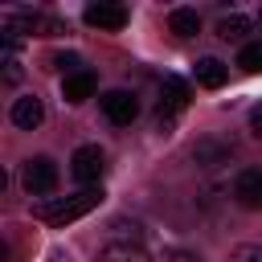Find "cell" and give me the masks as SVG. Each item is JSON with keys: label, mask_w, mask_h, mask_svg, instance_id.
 <instances>
[{"label": "cell", "mask_w": 262, "mask_h": 262, "mask_svg": "<svg viewBox=\"0 0 262 262\" xmlns=\"http://www.w3.org/2000/svg\"><path fill=\"white\" fill-rule=\"evenodd\" d=\"M184 106H188V82H184V78H164V86H160V106H156L160 131H168V127L180 119Z\"/></svg>", "instance_id": "2"}, {"label": "cell", "mask_w": 262, "mask_h": 262, "mask_svg": "<svg viewBox=\"0 0 262 262\" xmlns=\"http://www.w3.org/2000/svg\"><path fill=\"white\" fill-rule=\"evenodd\" d=\"M41 119H45V106H41V98H37V94H25V98H16V102H12V123H16L20 131H37V127H41Z\"/></svg>", "instance_id": "10"}, {"label": "cell", "mask_w": 262, "mask_h": 262, "mask_svg": "<svg viewBox=\"0 0 262 262\" xmlns=\"http://www.w3.org/2000/svg\"><path fill=\"white\" fill-rule=\"evenodd\" d=\"M258 29H262V12H258Z\"/></svg>", "instance_id": "20"}, {"label": "cell", "mask_w": 262, "mask_h": 262, "mask_svg": "<svg viewBox=\"0 0 262 262\" xmlns=\"http://www.w3.org/2000/svg\"><path fill=\"white\" fill-rule=\"evenodd\" d=\"M172 262H192V258H188V254H180V250H176V254H172Z\"/></svg>", "instance_id": "19"}, {"label": "cell", "mask_w": 262, "mask_h": 262, "mask_svg": "<svg viewBox=\"0 0 262 262\" xmlns=\"http://www.w3.org/2000/svg\"><path fill=\"white\" fill-rule=\"evenodd\" d=\"M49 262H74V258H70L66 250H53V254H49Z\"/></svg>", "instance_id": "18"}, {"label": "cell", "mask_w": 262, "mask_h": 262, "mask_svg": "<svg viewBox=\"0 0 262 262\" xmlns=\"http://www.w3.org/2000/svg\"><path fill=\"white\" fill-rule=\"evenodd\" d=\"M98 262H151V254H147L139 242H111V246L98 254Z\"/></svg>", "instance_id": "11"}, {"label": "cell", "mask_w": 262, "mask_h": 262, "mask_svg": "<svg viewBox=\"0 0 262 262\" xmlns=\"http://www.w3.org/2000/svg\"><path fill=\"white\" fill-rule=\"evenodd\" d=\"M168 29H172L176 37H196V33H201L196 8H172V12H168Z\"/></svg>", "instance_id": "13"}, {"label": "cell", "mask_w": 262, "mask_h": 262, "mask_svg": "<svg viewBox=\"0 0 262 262\" xmlns=\"http://www.w3.org/2000/svg\"><path fill=\"white\" fill-rule=\"evenodd\" d=\"M94 86H98L94 70H74V74L61 78V94H66V102H86V98L94 94Z\"/></svg>", "instance_id": "9"}, {"label": "cell", "mask_w": 262, "mask_h": 262, "mask_svg": "<svg viewBox=\"0 0 262 262\" xmlns=\"http://www.w3.org/2000/svg\"><path fill=\"white\" fill-rule=\"evenodd\" d=\"M250 131H254V135L262 139V102H258V106L250 111Z\"/></svg>", "instance_id": "17"}, {"label": "cell", "mask_w": 262, "mask_h": 262, "mask_svg": "<svg viewBox=\"0 0 262 262\" xmlns=\"http://www.w3.org/2000/svg\"><path fill=\"white\" fill-rule=\"evenodd\" d=\"M246 33H250V20H246L242 12H229V16L217 20V37H221V41H242Z\"/></svg>", "instance_id": "14"}, {"label": "cell", "mask_w": 262, "mask_h": 262, "mask_svg": "<svg viewBox=\"0 0 262 262\" xmlns=\"http://www.w3.org/2000/svg\"><path fill=\"white\" fill-rule=\"evenodd\" d=\"M237 66H242L246 74H262V41H250V45H242V53H237Z\"/></svg>", "instance_id": "15"}, {"label": "cell", "mask_w": 262, "mask_h": 262, "mask_svg": "<svg viewBox=\"0 0 262 262\" xmlns=\"http://www.w3.org/2000/svg\"><path fill=\"white\" fill-rule=\"evenodd\" d=\"M70 172H74V180H82V184H94V180L106 172V156H102V147H94V143L78 147V151L70 156Z\"/></svg>", "instance_id": "4"}, {"label": "cell", "mask_w": 262, "mask_h": 262, "mask_svg": "<svg viewBox=\"0 0 262 262\" xmlns=\"http://www.w3.org/2000/svg\"><path fill=\"white\" fill-rule=\"evenodd\" d=\"M233 196H237V205H246V209H262V172H258V168L237 172Z\"/></svg>", "instance_id": "7"}, {"label": "cell", "mask_w": 262, "mask_h": 262, "mask_svg": "<svg viewBox=\"0 0 262 262\" xmlns=\"http://www.w3.org/2000/svg\"><path fill=\"white\" fill-rule=\"evenodd\" d=\"M225 78H229V66H225V61H217V57H201V61H196V82H201L205 90L225 86Z\"/></svg>", "instance_id": "12"}, {"label": "cell", "mask_w": 262, "mask_h": 262, "mask_svg": "<svg viewBox=\"0 0 262 262\" xmlns=\"http://www.w3.org/2000/svg\"><path fill=\"white\" fill-rule=\"evenodd\" d=\"M82 16H86V25L106 29V33H115V29L127 25V8H123V4H90Z\"/></svg>", "instance_id": "8"}, {"label": "cell", "mask_w": 262, "mask_h": 262, "mask_svg": "<svg viewBox=\"0 0 262 262\" xmlns=\"http://www.w3.org/2000/svg\"><path fill=\"white\" fill-rule=\"evenodd\" d=\"M233 262H262V246H237Z\"/></svg>", "instance_id": "16"}, {"label": "cell", "mask_w": 262, "mask_h": 262, "mask_svg": "<svg viewBox=\"0 0 262 262\" xmlns=\"http://www.w3.org/2000/svg\"><path fill=\"white\" fill-rule=\"evenodd\" d=\"M98 201H102V188H82V192H74V196H49V201H37V205H33V217L45 221V225H66V221L86 217Z\"/></svg>", "instance_id": "1"}, {"label": "cell", "mask_w": 262, "mask_h": 262, "mask_svg": "<svg viewBox=\"0 0 262 262\" xmlns=\"http://www.w3.org/2000/svg\"><path fill=\"white\" fill-rule=\"evenodd\" d=\"M102 115H106L115 127H127V123L139 115V98H135L131 90H111V94H102Z\"/></svg>", "instance_id": "6"}, {"label": "cell", "mask_w": 262, "mask_h": 262, "mask_svg": "<svg viewBox=\"0 0 262 262\" xmlns=\"http://www.w3.org/2000/svg\"><path fill=\"white\" fill-rule=\"evenodd\" d=\"M4 29L12 33H41V37H53V33H66V25L57 16H45V12H12L4 20Z\"/></svg>", "instance_id": "5"}, {"label": "cell", "mask_w": 262, "mask_h": 262, "mask_svg": "<svg viewBox=\"0 0 262 262\" xmlns=\"http://www.w3.org/2000/svg\"><path fill=\"white\" fill-rule=\"evenodd\" d=\"M20 180H25V188H29L33 196H45V201H49V192L57 188V164H53L49 156L25 160V172H20Z\"/></svg>", "instance_id": "3"}]
</instances>
